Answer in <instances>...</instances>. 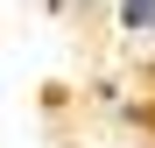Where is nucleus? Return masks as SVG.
Instances as JSON below:
<instances>
[{
	"mask_svg": "<svg viewBox=\"0 0 155 148\" xmlns=\"http://www.w3.org/2000/svg\"><path fill=\"white\" fill-rule=\"evenodd\" d=\"M120 21H127V28H148V21H155V0H127Z\"/></svg>",
	"mask_w": 155,
	"mask_h": 148,
	"instance_id": "f257e3e1",
	"label": "nucleus"
}]
</instances>
